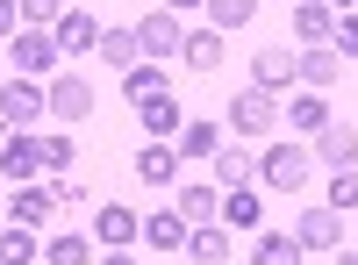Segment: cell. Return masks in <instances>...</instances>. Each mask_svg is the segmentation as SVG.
Masks as SVG:
<instances>
[{"label":"cell","instance_id":"obj_1","mask_svg":"<svg viewBox=\"0 0 358 265\" xmlns=\"http://www.w3.org/2000/svg\"><path fill=\"white\" fill-rule=\"evenodd\" d=\"M308 143H265L258 151V187H273V194H301L308 187Z\"/></svg>","mask_w":358,"mask_h":265},{"label":"cell","instance_id":"obj_2","mask_svg":"<svg viewBox=\"0 0 358 265\" xmlns=\"http://www.w3.org/2000/svg\"><path fill=\"white\" fill-rule=\"evenodd\" d=\"M229 129H236V136H273V129H280V101L265 94V86L229 94Z\"/></svg>","mask_w":358,"mask_h":265},{"label":"cell","instance_id":"obj_3","mask_svg":"<svg viewBox=\"0 0 358 265\" xmlns=\"http://www.w3.org/2000/svg\"><path fill=\"white\" fill-rule=\"evenodd\" d=\"M8 57H15V72H22V79H43V72L65 65L50 29H15V36H8Z\"/></svg>","mask_w":358,"mask_h":265},{"label":"cell","instance_id":"obj_4","mask_svg":"<svg viewBox=\"0 0 358 265\" xmlns=\"http://www.w3.org/2000/svg\"><path fill=\"white\" fill-rule=\"evenodd\" d=\"M50 101H43V86L36 79H0V122L8 129H29V122H43Z\"/></svg>","mask_w":358,"mask_h":265},{"label":"cell","instance_id":"obj_5","mask_svg":"<svg viewBox=\"0 0 358 265\" xmlns=\"http://www.w3.org/2000/svg\"><path fill=\"white\" fill-rule=\"evenodd\" d=\"M43 101H50L57 122H86V115H94V79H79V72L57 65V79L43 86Z\"/></svg>","mask_w":358,"mask_h":265},{"label":"cell","instance_id":"obj_6","mask_svg":"<svg viewBox=\"0 0 358 265\" xmlns=\"http://www.w3.org/2000/svg\"><path fill=\"white\" fill-rule=\"evenodd\" d=\"M308 158H322L330 172H351V165H358V122H337V115H330V122L315 129V143H308Z\"/></svg>","mask_w":358,"mask_h":265},{"label":"cell","instance_id":"obj_7","mask_svg":"<svg viewBox=\"0 0 358 265\" xmlns=\"http://www.w3.org/2000/svg\"><path fill=\"white\" fill-rule=\"evenodd\" d=\"M43 172V143L29 136V129H8L0 136V180H15V187H29Z\"/></svg>","mask_w":358,"mask_h":265},{"label":"cell","instance_id":"obj_8","mask_svg":"<svg viewBox=\"0 0 358 265\" xmlns=\"http://www.w3.org/2000/svg\"><path fill=\"white\" fill-rule=\"evenodd\" d=\"M101 15H86V8H65V15H57V29H50V36H57V57H86V50H94L101 43Z\"/></svg>","mask_w":358,"mask_h":265},{"label":"cell","instance_id":"obj_9","mask_svg":"<svg viewBox=\"0 0 358 265\" xmlns=\"http://www.w3.org/2000/svg\"><path fill=\"white\" fill-rule=\"evenodd\" d=\"M136 122H143V136H151V143H172L179 129H187V108H179V101H172V86H165V94L136 101Z\"/></svg>","mask_w":358,"mask_h":265},{"label":"cell","instance_id":"obj_10","mask_svg":"<svg viewBox=\"0 0 358 265\" xmlns=\"http://www.w3.org/2000/svg\"><path fill=\"white\" fill-rule=\"evenodd\" d=\"M136 43H143V57H151V65H165V57L187 43V29L172 22V8H158V15H143V22H136Z\"/></svg>","mask_w":358,"mask_h":265},{"label":"cell","instance_id":"obj_11","mask_svg":"<svg viewBox=\"0 0 358 265\" xmlns=\"http://www.w3.org/2000/svg\"><path fill=\"white\" fill-rule=\"evenodd\" d=\"M50 215H57V187H36V180H29V187H15V194H8V222L43 229Z\"/></svg>","mask_w":358,"mask_h":265},{"label":"cell","instance_id":"obj_12","mask_svg":"<svg viewBox=\"0 0 358 265\" xmlns=\"http://www.w3.org/2000/svg\"><path fill=\"white\" fill-rule=\"evenodd\" d=\"M251 86H265V94L280 101L287 86H294V50H287V43H265V50L251 57Z\"/></svg>","mask_w":358,"mask_h":265},{"label":"cell","instance_id":"obj_13","mask_svg":"<svg viewBox=\"0 0 358 265\" xmlns=\"http://www.w3.org/2000/svg\"><path fill=\"white\" fill-rule=\"evenodd\" d=\"M143 237V215H129L122 201H108V208L94 215V244H108V251H129Z\"/></svg>","mask_w":358,"mask_h":265},{"label":"cell","instance_id":"obj_14","mask_svg":"<svg viewBox=\"0 0 358 265\" xmlns=\"http://www.w3.org/2000/svg\"><path fill=\"white\" fill-rule=\"evenodd\" d=\"M294 244L301 251H337L344 244V215L337 208H308L301 222H294Z\"/></svg>","mask_w":358,"mask_h":265},{"label":"cell","instance_id":"obj_15","mask_svg":"<svg viewBox=\"0 0 358 265\" xmlns=\"http://www.w3.org/2000/svg\"><path fill=\"white\" fill-rule=\"evenodd\" d=\"M94 57H101V65H115V79H122L129 65H143V43H136V29H122V22H115V29H101Z\"/></svg>","mask_w":358,"mask_h":265},{"label":"cell","instance_id":"obj_16","mask_svg":"<svg viewBox=\"0 0 358 265\" xmlns=\"http://www.w3.org/2000/svg\"><path fill=\"white\" fill-rule=\"evenodd\" d=\"M294 79H308V94H322V86H337V79H344V57H337L330 43H315V50L294 57Z\"/></svg>","mask_w":358,"mask_h":265},{"label":"cell","instance_id":"obj_17","mask_svg":"<svg viewBox=\"0 0 358 265\" xmlns=\"http://www.w3.org/2000/svg\"><path fill=\"white\" fill-rule=\"evenodd\" d=\"M179 165H187V158H179L172 143H143V151H136V180L143 187H179Z\"/></svg>","mask_w":358,"mask_h":265},{"label":"cell","instance_id":"obj_18","mask_svg":"<svg viewBox=\"0 0 358 265\" xmlns=\"http://www.w3.org/2000/svg\"><path fill=\"white\" fill-rule=\"evenodd\" d=\"M215 187H222V194L258 187V158L244 151V143H222V151H215Z\"/></svg>","mask_w":358,"mask_h":265},{"label":"cell","instance_id":"obj_19","mask_svg":"<svg viewBox=\"0 0 358 265\" xmlns=\"http://www.w3.org/2000/svg\"><path fill=\"white\" fill-rule=\"evenodd\" d=\"M330 29H337V15L322 8V0H294V43H301V50L330 43Z\"/></svg>","mask_w":358,"mask_h":265},{"label":"cell","instance_id":"obj_20","mask_svg":"<svg viewBox=\"0 0 358 265\" xmlns=\"http://www.w3.org/2000/svg\"><path fill=\"white\" fill-rule=\"evenodd\" d=\"M172 151H179V158H215V151H222V122H208V115H187V129L172 136Z\"/></svg>","mask_w":358,"mask_h":265},{"label":"cell","instance_id":"obj_21","mask_svg":"<svg viewBox=\"0 0 358 265\" xmlns=\"http://www.w3.org/2000/svg\"><path fill=\"white\" fill-rule=\"evenodd\" d=\"M179 215H187V229H201V222H222V187H179V201H172Z\"/></svg>","mask_w":358,"mask_h":265},{"label":"cell","instance_id":"obj_22","mask_svg":"<svg viewBox=\"0 0 358 265\" xmlns=\"http://www.w3.org/2000/svg\"><path fill=\"white\" fill-rule=\"evenodd\" d=\"M143 244H151V251H187V215H179V208L143 215Z\"/></svg>","mask_w":358,"mask_h":265},{"label":"cell","instance_id":"obj_23","mask_svg":"<svg viewBox=\"0 0 358 265\" xmlns=\"http://www.w3.org/2000/svg\"><path fill=\"white\" fill-rule=\"evenodd\" d=\"M187 258H194V265H229V229H222V222L187 229Z\"/></svg>","mask_w":358,"mask_h":265},{"label":"cell","instance_id":"obj_24","mask_svg":"<svg viewBox=\"0 0 358 265\" xmlns=\"http://www.w3.org/2000/svg\"><path fill=\"white\" fill-rule=\"evenodd\" d=\"M94 258H101V244L79 237V229H57V237L43 244V265H94Z\"/></svg>","mask_w":358,"mask_h":265},{"label":"cell","instance_id":"obj_25","mask_svg":"<svg viewBox=\"0 0 358 265\" xmlns=\"http://www.w3.org/2000/svg\"><path fill=\"white\" fill-rule=\"evenodd\" d=\"M222 229H265V201H258L251 187L222 194Z\"/></svg>","mask_w":358,"mask_h":265},{"label":"cell","instance_id":"obj_26","mask_svg":"<svg viewBox=\"0 0 358 265\" xmlns=\"http://www.w3.org/2000/svg\"><path fill=\"white\" fill-rule=\"evenodd\" d=\"M179 57H187L194 72H215V65H222V29H187V43H179Z\"/></svg>","mask_w":358,"mask_h":265},{"label":"cell","instance_id":"obj_27","mask_svg":"<svg viewBox=\"0 0 358 265\" xmlns=\"http://www.w3.org/2000/svg\"><path fill=\"white\" fill-rule=\"evenodd\" d=\"M251 265H301V244H294L287 229H258V244H251Z\"/></svg>","mask_w":358,"mask_h":265},{"label":"cell","instance_id":"obj_28","mask_svg":"<svg viewBox=\"0 0 358 265\" xmlns=\"http://www.w3.org/2000/svg\"><path fill=\"white\" fill-rule=\"evenodd\" d=\"M322 122H330V101H322V94H294V101H287V129L315 136Z\"/></svg>","mask_w":358,"mask_h":265},{"label":"cell","instance_id":"obj_29","mask_svg":"<svg viewBox=\"0 0 358 265\" xmlns=\"http://www.w3.org/2000/svg\"><path fill=\"white\" fill-rule=\"evenodd\" d=\"M29 258H43V244H36V229H22V222H8V229H0V265H29Z\"/></svg>","mask_w":358,"mask_h":265},{"label":"cell","instance_id":"obj_30","mask_svg":"<svg viewBox=\"0 0 358 265\" xmlns=\"http://www.w3.org/2000/svg\"><path fill=\"white\" fill-rule=\"evenodd\" d=\"M165 86H172V79H165V65H151V57L122 72V94H129V101H151V94H165Z\"/></svg>","mask_w":358,"mask_h":265},{"label":"cell","instance_id":"obj_31","mask_svg":"<svg viewBox=\"0 0 358 265\" xmlns=\"http://www.w3.org/2000/svg\"><path fill=\"white\" fill-rule=\"evenodd\" d=\"M201 8H208V22L229 36V29H244V22L258 15V0H201Z\"/></svg>","mask_w":358,"mask_h":265},{"label":"cell","instance_id":"obj_32","mask_svg":"<svg viewBox=\"0 0 358 265\" xmlns=\"http://www.w3.org/2000/svg\"><path fill=\"white\" fill-rule=\"evenodd\" d=\"M322 208H337V215H351V208H358V165L330 180V194H322Z\"/></svg>","mask_w":358,"mask_h":265},{"label":"cell","instance_id":"obj_33","mask_svg":"<svg viewBox=\"0 0 358 265\" xmlns=\"http://www.w3.org/2000/svg\"><path fill=\"white\" fill-rule=\"evenodd\" d=\"M65 0H22V29H57Z\"/></svg>","mask_w":358,"mask_h":265},{"label":"cell","instance_id":"obj_34","mask_svg":"<svg viewBox=\"0 0 358 265\" xmlns=\"http://www.w3.org/2000/svg\"><path fill=\"white\" fill-rule=\"evenodd\" d=\"M36 143H43V172L65 180V172H72V136H36Z\"/></svg>","mask_w":358,"mask_h":265},{"label":"cell","instance_id":"obj_35","mask_svg":"<svg viewBox=\"0 0 358 265\" xmlns=\"http://www.w3.org/2000/svg\"><path fill=\"white\" fill-rule=\"evenodd\" d=\"M330 50L344 57V65L358 57V15H337V29H330Z\"/></svg>","mask_w":358,"mask_h":265},{"label":"cell","instance_id":"obj_36","mask_svg":"<svg viewBox=\"0 0 358 265\" xmlns=\"http://www.w3.org/2000/svg\"><path fill=\"white\" fill-rule=\"evenodd\" d=\"M22 29V0H0V36H15Z\"/></svg>","mask_w":358,"mask_h":265},{"label":"cell","instance_id":"obj_37","mask_svg":"<svg viewBox=\"0 0 358 265\" xmlns=\"http://www.w3.org/2000/svg\"><path fill=\"white\" fill-rule=\"evenodd\" d=\"M94 265H136V258H129V251H101Z\"/></svg>","mask_w":358,"mask_h":265},{"label":"cell","instance_id":"obj_38","mask_svg":"<svg viewBox=\"0 0 358 265\" xmlns=\"http://www.w3.org/2000/svg\"><path fill=\"white\" fill-rule=\"evenodd\" d=\"M322 8H330V15H351V8H358V0H322Z\"/></svg>","mask_w":358,"mask_h":265},{"label":"cell","instance_id":"obj_39","mask_svg":"<svg viewBox=\"0 0 358 265\" xmlns=\"http://www.w3.org/2000/svg\"><path fill=\"white\" fill-rule=\"evenodd\" d=\"M337 265H358V251H344V244H337Z\"/></svg>","mask_w":358,"mask_h":265},{"label":"cell","instance_id":"obj_40","mask_svg":"<svg viewBox=\"0 0 358 265\" xmlns=\"http://www.w3.org/2000/svg\"><path fill=\"white\" fill-rule=\"evenodd\" d=\"M165 8H172V15H179V8H201V0H165Z\"/></svg>","mask_w":358,"mask_h":265}]
</instances>
